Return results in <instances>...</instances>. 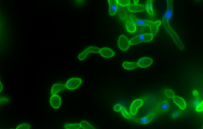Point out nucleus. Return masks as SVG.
Segmentation results:
<instances>
[{"label": "nucleus", "mask_w": 203, "mask_h": 129, "mask_svg": "<svg viewBox=\"0 0 203 129\" xmlns=\"http://www.w3.org/2000/svg\"><path fill=\"white\" fill-rule=\"evenodd\" d=\"M82 83V80L79 79V78H73V79H69L67 82H66V88L68 89H76L78 87L81 85Z\"/></svg>", "instance_id": "nucleus-1"}, {"label": "nucleus", "mask_w": 203, "mask_h": 129, "mask_svg": "<svg viewBox=\"0 0 203 129\" xmlns=\"http://www.w3.org/2000/svg\"><path fill=\"white\" fill-rule=\"evenodd\" d=\"M131 45L130 40L127 39L125 36H120L118 40V46L121 51H127L129 48V46Z\"/></svg>", "instance_id": "nucleus-2"}, {"label": "nucleus", "mask_w": 203, "mask_h": 129, "mask_svg": "<svg viewBox=\"0 0 203 129\" xmlns=\"http://www.w3.org/2000/svg\"><path fill=\"white\" fill-rule=\"evenodd\" d=\"M99 52H101V50H99V48H95V46H90V48H85V50L83 51L81 54H80L79 56H78V58H79V60H84V59L87 58V56L90 53H99Z\"/></svg>", "instance_id": "nucleus-3"}, {"label": "nucleus", "mask_w": 203, "mask_h": 129, "mask_svg": "<svg viewBox=\"0 0 203 129\" xmlns=\"http://www.w3.org/2000/svg\"><path fill=\"white\" fill-rule=\"evenodd\" d=\"M125 28H127V30L129 31V32H131V34H134V32H136V30H137V27H136L135 23H134L133 18L131 17V15H129V16L127 17Z\"/></svg>", "instance_id": "nucleus-4"}, {"label": "nucleus", "mask_w": 203, "mask_h": 129, "mask_svg": "<svg viewBox=\"0 0 203 129\" xmlns=\"http://www.w3.org/2000/svg\"><path fill=\"white\" fill-rule=\"evenodd\" d=\"M143 103H144V101L142 100V99H136V100H134L132 102V104H131V109H130V113L132 115H135L136 113H137L138 109L143 106Z\"/></svg>", "instance_id": "nucleus-5"}, {"label": "nucleus", "mask_w": 203, "mask_h": 129, "mask_svg": "<svg viewBox=\"0 0 203 129\" xmlns=\"http://www.w3.org/2000/svg\"><path fill=\"white\" fill-rule=\"evenodd\" d=\"M50 103L54 109H59V108L61 107V103H62V99H61V97H59L57 94L52 95L50 99Z\"/></svg>", "instance_id": "nucleus-6"}, {"label": "nucleus", "mask_w": 203, "mask_h": 129, "mask_svg": "<svg viewBox=\"0 0 203 129\" xmlns=\"http://www.w3.org/2000/svg\"><path fill=\"white\" fill-rule=\"evenodd\" d=\"M152 62H153V60L151 58H149V57H142V58L138 59L137 64L138 67L141 68H147L149 67L150 64H152Z\"/></svg>", "instance_id": "nucleus-7"}, {"label": "nucleus", "mask_w": 203, "mask_h": 129, "mask_svg": "<svg viewBox=\"0 0 203 129\" xmlns=\"http://www.w3.org/2000/svg\"><path fill=\"white\" fill-rule=\"evenodd\" d=\"M127 10L130 12H143L144 10H146V8H145V6H143V4H138V3H131V4H129L127 6Z\"/></svg>", "instance_id": "nucleus-8"}, {"label": "nucleus", "mask_w": 203, "mask_h": 129, "mask_svg": "<svg viewBox=\"0 0 203 129\" xmlns=\"http://www.w3.org/2000/svg\"><path fill=\"white\" fill-rule=\"evenodd\" d=\"M161 21H156V22H152V21H150L149 22V29H150V32H151L153 36L155 34H158V30H159V27H160L161 25Z\"/></svg>", "instance_id": "nucleus-9"}, {"label": "nucleus", "mask_w": 203, "mask_h": 129, "mask_svg": "<svg viewBox=\"0 0 203 129\" xmlns=\"http://www.w3.org/2000/svg\"><path fill=\"white\" fill-rule=\"evenodd\" d=\"M173 100H174V103L177 106L178 108L181 110H185L187 108V104L186 102H185V100H184L182 97H178V96H174L173 97Z\"/></svg>", "instance_id": "nucleus-10"}, {"label": "nucleus", "mask_w": 203, "mask_h": 129, "mask_svg": "<svg viewBox=\"0 0 203 129\" xmlns=\"http://www.w3.org/2000/svg\"><path fill=\"white\" fill-rule=\"evenodd\" d=\"M102 56L105 57V58H111V57L115 56V52L113 50H110L108 48H101V52H99Z\"/></svg>", "instance_id": "nucleus-11"}, {"label": "nucleus", "mask_w": 203, "mask_h": 129, "mask_svg": "<svg viewBox=\"0 0 203 129\" xmlns=\"http://www.w3.org/2000/svg\"><path fill=\"white\" fill-rule=\"evenodd\" d=\"M138 38H139V40H141V42H150L152 39H153V34L150 32V34H146V32H144V34H137Z\"/></svg>", "instance_id": "nucleus-12"}, {"label": "nucleus", "mask_w": 203, "mask_h": 129, "mask_svg": "<svg viewBox=\"0 0 203 129\" xmlns=\"http://www.w3.org/2000/svg\"><path fill=\"white\" fill-rule=\"evenodd\" d=\"M65 88H66V84H59V83L54 84L53 86H52V89H51V94H52V95H55V94L59 93L61 90H64Z\"/></svg>", "instance_id": "nucleus-13"}, {"label": "nucleus", "mask_w": 203, "mask_h": 129, "mask_svg": "<svg viewBox=\"0 0 203 129\" xmlns=\"http://www.w3.org/2000/svg\"><path fill=\"white\" fill-rule=\"evenodd\" d=\"M152 1H153V0H147L146 4H145L147 13H148L150 16H153V15H155V11H153V8H152Z\"/></svg>", "instance_id": "nucleus-14"}, {"label": "nucleus", "mask_w": 203, "mask_h": 129, "mask_svg": "<svg viewBox=\"0 0 203 129\" xmlns=\"http://www.w3.org/2000/svg\"><path fill=\"white\" fill-rule=\"evenodd\" d=\"M123 68L124 69H127V70H134V69H136V68L138 67L137 62H123Z\"/></svg>", "instance_id": "nucleus-15"}, {"label": "nucleus", "mask_w": 203, "mask_h": 129, "mask_svg": "<svg viewBox=\"0 0 203 129\" xmlns=\"http://www.w3.org/2000/svg\"><path fill=\"white\" fill-rule=\"evenodd\" d=\"M153 117H155V113L147 114L146 116H144V117L141 118V123L142 124H148V123H150L152 119H153Z\"/></svg>", "instance_id": "nucleus-16"}, {"label": "nucleus", "mask_w": 203, "mask_h": 129, "mask_svg": "<svg viewBox=\"0 0 203 129\" xmlns=\"http://www.w3.org/2000/svg\"><path fill=\"white\" fill-rule=\"evenodd\" d=\"M169 109H170V106L167 101H162V102L158 106V110L160 112H165V111H167Z\"/></svg>", "instance_id": "nucleus-17"}, {"label": "nucleus", "mask_w": 203, "mask_h": 129, "mask_svg": "<svg viewBox=\"0 0 203 129\" xmlns=\"http://www.w3.org/2000/svg\"><path fill=\"white\" fill-rule=\"evenodd\" d=\"M80 127H81L80 124H66V125H64L65 129H79Z\"/></svg>", "instance_id": "nucleus-18"}, {"label": "nucleus", "mask_w": 203, "mask_h": 129, "mask_svg": "<svg viewBox=\"0 0 203 129\" xmlns=\"http://www.w3.org/2000/svg\"><path fill=\"white\" fill-rule=\"evenodd\" d=\"M118 11H119V4H115V6L109 7V14L110 15H115Z\"/></svg>", "instance_id": "nucleus-19"}, {"label": "nucleus", "mask_w": 203, "mask_h": 129, "mask_svg": "<svg viewBox=\"0 0 203 129\" xmlns=\"http://www.w3.org/2000/svg\"><path fill=\"white\" fill-rule=\"evenodd\" d=\"M121 113H122V115H123L125 118H127V119H132V114H131L130 112H127V107L122 108Z\"/></svg>", "instance_id": "nucleus-20"}, {"label": "nucleus", "mask_w": 203, "mask_h": 129, "mask_svg": "<svg viewBox=\"0 0 203 129\" xmlns=\"http://www.w3.org/2000/svg\"><path fill=\"white\" fill-rule=\"evenodd\" d=\"M80 125H81L82 129H94V127L91 126V124H89L87 121H82L81 123H80Z\"/></svg>", "instance_id": "nucleus-21"}, {"label": "nucleus", "mask_w": 203, "mask_h": 129, "mask_svg": "<svg viewBox=\"0 0 203 129\" xmlns=\"http://www.w3.org/2000/svg\"><path fill=\"white\" fill-rule=\"evenodd\" d=\"M119 6L121 7H127L129 4H131V0H117Z\"/></svg>", "instance_id": "nucleus-22"}, {"label": "nucleus", "mask_w": 203, "mask_h": 129, "mask_svg": "<svg viewBox=\"0 0 203 129\" xmlns=\"http://www.w3.org/2000/svg\"><path fill=\"white\" fill-rule=\"evenodd\" d=\"M130 43L132 45H136V44H139L141 42V40H139V38H138V36H135L134 38H132V39L130 40Z\"/></svg>", "instance_id": "nucleus-23"}, {"label": "nucleus", "mask_w": 203, "mask_h": 129, "mask_svg": "<svg viewBox=\"0 0 203 129\" xmlns=\"http://www.w3.org/2000/svg\"><path fill=\"white\" fill-rule=\"evenodd\" d=\"M123 107H127V103L125 104H122V103H117L115 107H113V110L116 111V112H121V110Z\"/></svg>", "instance_id": "nucleus-24"}, {"label": "nucleus", "mask_w": 203, "mask_h": 129, "mask_svg": "<svg viewBox=\"0 0 203 129\" xmlns=\"http://www.w3.org/2000/svg\"><path fill=\"white\" fill-rule=\"evenodd\" d=\"M164 94H165V96L167 97H169V98H173L174 97V92L173 90H171V89H165L164 90Z\"/></svg>", "instance_id": "nucleus-25"}, {"label": "nucleus", "mask_w": 203, "mask_h": 129, "mask_svg": "<svg viewBox=\"0 0 203 129\" xmlns=\"http://www.w3.org/2000/svg\"><path fill=\"white\" fill-rule=\"evenodd\" d=\"M196 111H197V112H202L203 111V100H201L200 102H199V104L196 107Z\"/></svg>", "instance_id": "nucleus-26"}, {"label": "nucleus", "mask_w": 203, "mask_h": 129, "mask_svg": "<svg viewBox=\"0 0 203 129\" xmlns=\"http://www.w3.org/2000/svg\"><path fill=\"white\" fill-rule=\"evenodd\" d=\"M16 129H30V125L29 124H22L20 126H17Z\"/></svg>", "instance_id": "nucleus-27"}, {"label": "nucleus", "mask_w": 203, "mask_h": 129, "mask_svg": "<svg viewBox=\"0 0 203 129\" xmlns=\"http://www.w3.org/2000/svg\"><path fill=\"white\" fill-rule=\"evenodd\" d=\"M200 99H199V96H198V97H196L195 99H193V100H192V107H197L198 104H199V102H200Z\"/></svg>", "instance_id": "nucleus-28"}, {"label": "nucleus", "mask_w": 203, "mask_h": 129, "mask_svg": "<svg viewBox=\"0 0 203 129\" xmlns=\"http://www.w3.org/2000/svg\"><path fill=\"white\" fill-rule=\"evenodd\" d=\"M179 114H181V111H176V112L174 113V115H173V117H176V116H178Z\"/></svg>", "instance_id": "nucleus-29"}, {"label": "nucleus", "mask_w": 203, "mask_h": 129, "mask_svg": "<svg viewBox=\"0 0 203 129\" xmlns=\"http://www.w3.org/2000/svg\"><path fill=\"white\" fill-rule=\"evenodd\" d=\"M192 94H193V96H195V97H198V96H199L198 90H193V92H192Z\"/></svg>", "instance_id": "nucleus-30"}, {"label": "nucleus", "mask_w": 203, "mask_h": 129, "mask_svg": "<svg viewBox=\"0 0 203 129\" xmlns=\"http://www.w3.org/2000/svg\"><path fill=\"white\" fill-rule=\"evenodd\" d=\"M77 1H78V2H79V3H81V2H83V0H77Z\"/></svg>", "instance_id": "nucleus-31"}]
</instances>
